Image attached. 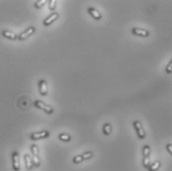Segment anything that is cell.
<instances>
[{"label":"cell","mask_w":172,"mask_h":171,"mask_svg":"<svg viewBox=\"0 0 172 171\" xmlns=\"http://www.w3.org/2000/svg\"><path fill=\"white\" fill-rule=\"evenodd\" d=\"M39 90H40V94L42 96H47L48 94V84L46 80H40L39 81Z\"/></svg>","instance_id":"obj_11"},{"label":"cell","mask_w":172,"mask_h":171,"mask_svg":"<svg viewBox=\"0 0 172 171\" xmlns=\"http://www.w3.org/2000/svg\"><path fill=\"white\" fill-rule=\"evenodd\" d=\"M58 139L61 140V142H70L71 140V136H70L68 133H61V135L58 136Z\"/></svg>","instance_id":"obj_16"},{"label":"cell","mask_w":172,"mask_h":171,"mask_svg":"<svg viewBox=\"0 0 172 171\" xmlns=\"http://www.w3.org/2000/svg\"><path fill=\"white\" fill-rule=\"evenodd\" d=\"M150 163H151L150 157H144V159H143V165H144V168H147Z\"/></svg>","instance_id":"obj_20"},{"label":"cell","mask_w":172,"mask_h":171,"mask_svg":"<svg viewBox=\"0 0 172 171\" xmlns=\"http://www.w3.org/2000/svg\"><path fill=\"white\" fill-rule=\"evenodd\" d=\"M34 105H35L36 108H38V109L43 110L44 112L48 115L53 114V112H54L53 107H51V105H48V104H46L43 101H41V100H36V101L34 102Z\"/></svg>","instance_id":"obj_2"},{"label":"cell","mask_w":172,"mask_h":171,"mask_svg":"<svg viewBox=\"0 0 172 171\" xmlns=\"http://www.w3.org/2000/svg\"><path fill=\"white\" fill-rule=\"evenodd\" d=\"M24 161H25V165H26V169L27 170H32L34 167V163L32 160V156L28 153H26L24 155Z\"/></svg>","instance_id":"obj_13"},{"label":"cell","mask_w":172,"mask_h":171,"mask_svg":"<svg viewBox=\"0 0 172 171\" xmlns=\"http://www.w3.org/2000/svg\"><path fill=\"white\" fill-rule=\"evenodd\" d=\"M88 13L90 14V16L94 20H101V18H102V14L100 13V11L97 10L96 8H93V7H89Z\"/></svg>","instance_id":"obj_10"},{"label":"cell","mask_w":172,"mask_h":171,"mask_svg":"<svg viewBox=\"0 0 172 171\" xmlns=\"http://www.w3.org/2000/svg\"><path fill=\"white\" fill-rule=\"evenodd\" d=\"M112 133V125L110 123H105L103 126V133L105 136H110Z\"/></svg>","instance_id":"obj_15"},{"label":"cell","mask_w":172,"mask_h":171,"mask_svg":"<svg viewBox=\"0 0 172 171\" xmlns=\"http://www.w3.org/2000/svg\"><path fill=\"white\" fill-rule=\"evenodd\" d=\"M1 35L4 37V38L11 40V41L17 40V38H18V35H16L15 33L11 32V31H8V30H3V31L1 32Z\"/></svg>","instance_id":"obj_12"},{"label":"cell","mask_w":172,"mask_h":171,"mask_svg":"<svg viewBox=\"0 0 172 171\" xmlns=\"http://www.w3.org/2000/svg\"><path fill=\"white\" fill-rule=\"evenodd\" d=\"M48 136H50V132L47 131V130H44V131H41V132L33 133L31 135V140H39L47 139Z\"/></svg>","instance_id":"obj_7"},{"label":"cell","mask_w":172,"mask_h":171,"mask_svg":"<svg viewBox=\"0 0 172 171\" xmlns=\"http://www.w3.org/2000/svg\"><path fill=\"white\" fill-rule=\"evenodd\" d=\"M11 159H12V168L14 171H20V155L18 151H13L12 155H11Z\"/></svg>","instance_id":"obj_5"},{"label":"cell","mask_w":172,"mask_h":171,"mask_svg":"<svg viewBox=\"0 0 172 171\" xmlns=\"http://www.w3.org/2000/svg\"><path fill=\"white\" fill-rule=\"evenodd\" d=\"M160 165H161V162L160 161H154V162H151L149 166L147 167V170L148 171H157L159 169Z\"/></svg>","instance_id":"obj_14"},{"label":"cell","mask_w":172,"mask_h":171,"mask_svg":"<svg viewBox=\"0 0 172 171\" xmlns=\"http://www.w3.org/2000/svg\"><path fill=\"white\" fill-rule=\"evenodd\" d=\"M166 72L168 74H170L172 72V61H170L169 64H168V65L166 66Z\"/></svg>","instance_id":"obj_21"},{"label":"cell","mask_w":172,"mask_h":171,"mask_svg":"<svg viewBox=\"0 0 172 171\" xmlns=\"http://www.w3.org/2000/svg\"><path fill=\"white\" fill-rule=\"evenodd\" d=\"M55 7H57V0H51L48 2V8H50L51 11H55Z\"/></svg>","instance_id":"obj_19"},{"label":"cell","mask_w":172,"mask_h":171,"mask_svg":"<svg viewBox=\"0 0 172 171\" xmlns=\"http://www.w3.org/2000/svg\"><path fill=\"white\" fill-rule=\"evenodd\" d=\"M92 156H93V152L92 151H86V152H84V153L76 155L75 157H73L72 162L74 163V164H79V163L87 160V159H90Z\"/></svg>","instance_id":"obj_3"},{"label":"cell","mask_w":172,"mask_h":171,"mask_svg":"<svg viewBox=\"0 0 172 171\" xmlns=\"http://www.w3.org/2000/svg\"><path fill=\"white\" fill-rule=\"evenodd\" d=\"M31 151H32V160L35 167H40L41 165V158L39 155V147L37 144H32L31 146Z\"/></svg>","instance_id":"obj_1"},{"label":"cell","mask_w":172,"mask_h":171,"mask_svg":"<svg viewBox=\"0 0 172 171\" xmlns=\"http://www.w3.org/2000/svg\"><path fill=\"white\" fill-rule=\"evenodd\" d=\"M45 3H46V0H38V1L35 2V8H37V9L42 8V7L45 5Z\"/></svg>","instance_id":"obj_18"},{"label":"cell","mask_w":172,"mask_h":171,"mask_svg":"<svg viewBox=\"0 0 172 171\" xmlns=\"http://www.w3.org/2000/svg\"><path fill=\"white\" fill-rule=\"evenodd\" d=\"M134 127L136 129V132H137V136L139 137L140 140H144L145 139L147 136V133H145V131L141 125V123L140 121H134Z\"/></svg>","instance_id":"obj_4"},{"label":"cell","mask_w":172,"mask_h":171,"mask_svg":"<svg viewBox=\"0 0 172 171\" xmlns=\"http://www.w3.org/2000/svg\"><path fill=\"white\" fill-rule=\"evenodd\" d=\"M149 154H150V147L147 144H145L143 147V155L144 157H149Z\"/></svg>","instance_id":"obj_17"},{"label":"cell","mask_w":172,"mask_h":171,"mask_svg":"<svg viewBox=\"0 0 172 171\" xmlns=\"http://www.w3.org/2000/svg\"><path fill=\"white\" fill-rule=\"evenodd\" d=\"M166 150L169 152V154H172V143H168L166 146Z\"/></svg>","instance_id":"obj_22"},{"label":"cell","mask_w":172,"mask_h":171,"mask_svg":"<svg viewBox=\"0 0 172 171\" xmlns=\"http://www.w3.org/2000/svg\"><path fill=\"white\" fill-rule=\"evenodd\" d=\"M132 33H133V35L137 36V37H141V38H147V37L149 36V32L147 31V30L143 29V28H137V27L133 28Z\"/></svg>","instance_id":"obj_9"},{"label":"cell","mask_w":172,"mask_h":171,"mask_svg":"<svg viewBox=\"0 0 172 171\" xmlns=\"http://www.w3.org/2000/svg\"><path fill=\"white\" fill-rule=\"evenodd\" d=\"M58 17H59V14L58 12H54V13H51L50 16H48L46 19H45L43 21V25L44 26H46V27H48V26H50L54 23V22H55L58 19Z\"/></svg>","instance_id":"obj_8"},{"label":"cell","mask_w":172,"mask_h":171,"mask_svg":"<svg viewBox=\"0 0 172 171\" xmlns=\"http://www.w3.org/2000/svg\"><path fill=\"white\" fill-rule=\"evenodd\" d=\"M35 32H36V27H34V26H31V27L27 28V29L25 30V31L22 32L20 35H18L17 40L24 41V40H26L27 38H29L30 36H32Z\"/></svg>","instance_id":"obj_6"}]
</instances>
